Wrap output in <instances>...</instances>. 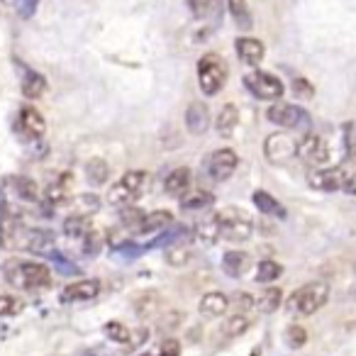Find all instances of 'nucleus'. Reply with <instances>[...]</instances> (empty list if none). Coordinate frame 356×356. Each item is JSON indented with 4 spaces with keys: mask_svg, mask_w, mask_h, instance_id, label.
I'll use <instances>...</instances> for the list:
<instances>
[{
    "mask_svg": "<svg viewBox=\"0 0 356 356\" xmlns=\"http://www.w3.org/2000/svg\"><path fill=\"white\" fill-rule=\"evenodd\" d=\"M3 278L17 291H44L51 286V271L40 261H20L13 259L3 266Z\"/></svg>",
    "mask_w": 356,
    "mask_h": 356,
    "instance_id": "f257e3e1",
    "label": "nucleus"
},
{
    "mask_svg": "<svg viewBox=\"0 0 356 356\" xmlns=\"http://www.w3.org/2000/svg\"><path fill=\"white\" fill-rule=\"evenodd\" d=\"M327 300H330V286L325 281H312L291 293V298L286 300V310L293 317H307L325 307Z\"/></svg>",
    "mask_w": 356,
    "mask_h": 356,
    "instance_id": "f03ea898",
    "label": "nucleus"
},
{
    "mask_svg": "<svg viewBox=\"0 0 356 356\" xmlns=\"http://www.w3.org/2000/svg\"><path fill=\"white\" fill-rule=\"evenodd\" d=\"M198 83L205 95H218L227 83V61L220 54H205L198 61Z\"/></svg>",
    "mask_w": 356,
    "mask_h": 356,
    "instance_id": "7ed1b4c3",
    "label": "nucleus"
},
{
    "mask_svg": "<svg viewBox=\"0 0 356 356\" xmlns=\"http://www.w3.org/2000/svg\"><path fill=\"white\" fill-rule=\"evenodd\" d=\"M220 218V237L227 242H247L252 237V218L239 208H225L218 213Z\"/></svg>",
    "mask_w": 356,
    "mask_h": 356,
    "instance_id": "20e7f679",
    "label": "nucleus"
},
{
    "mask_svg": "<svg viewBox=\"0 0 356 356\" xmlns=\"http://www.w3.org/2000/svg\"><path fill=\"white\" fill-rule=\"evenodd\" d=\"M147 186V173L144 171H127L118 184L110 188L108 193V203L118 205V208H124V205H132L134 200L139 198V193Z\"/></svg>",
    "mask_w": 356,
    "mask_h": 356,
    "instance_id": "39448f33",
    "label": "nucleus"
},
{
    "mask_svg": "<svg viewBox=\"0 0 356 356\" xmlns=\"http://www.w3.org/2000/svg\"><path fill=\"white\" fill-rule=\"evenodd\" d=\"M266 118L268 122L278 124V127H286V129H300L310 124V115L305 113L302 108L291 103H276L266 110Z\"/></svg>",
    "mask_w": 356,
    "mask_h": 356,
    "instance_id": "423d86ee",
    "label": "nucleus"
},
{
    "mask_svg": "<svg viewBox=\"0 0 356 356\" xmlns=\"http://www.w3.org/2000/svg\"><path fill=\"white\" fill-rule=\"evenodd\" d=\"M351 176H354V173H349L344 166L315 168V171L307 173V184L315 191H339V188H346Z\"/></svg>",
    "mask_w": 356,
    "mask_h": 356,
    "instance_id": "0eeeda50",
    "label": "nucleus"
},
{
    "mask_svg": "<svg viewBox=\"0 0 356 356\" xmlns=\"http://www.w3.org/2000/svg\"><path fill=\"white\" fill-rule=\"evenodd\" d=\"M244 86L261 100H278L283 95V83L273 74H266V71H252V74H247Z\"/></svg>",
    "mask_w": 356,
    "mask_h": 356,
    "instance_id": "6e6552de",
    "label": "nucleus"
},
{
    "mask_svg": "<svg viewBox=\"0 0 356 356\" xmlns=\"http://www.w3.org/2000/svg\"><path fill=\"white\" fill-rule=\"evenodd\" d=\"M15 129L25 142H37V139L44 137L47 132V122L42 118V113L32 105H25L17 115V122H15Z\"/></svg>",
    "mask_w": 356,
    "mask_h": 356,
    "instance_id": "1a4fd4ad",
    "label": "nucleus"
},
{
    "mask_svg": "<svg viewBox=\"0 0 356 356\" xmlns=\"http://www.w3.org/2000/svg\"><path fill=\"white\" fill-rule=\"evenodd\" d=\"M237 163H239V159L232 149H218V152L210 154L208 161H205V171H208V176L213 178V181L222 184V181H227V178L237 171Z\"/></svg>",
    "mask_w": 356,
    "mask_h": 356,
    "instance_id": "9d476101",
    "label": "nucleus"
},
{
    "mask_svg": "<svg viewBox=\"0 0 356 356\" xmlns=\"http://www.w3.org/2000/svg\"><path fill=\"white\" fill-rule=\"evenodd\" d=\"M298 152V142L286 132H276L271 137H266L264 144V154L271 163H286L288 159H293Z\"/></svg>",
    "mask_w": 356,
    "mask_h": 356,
    "instance_id": "9b49d317",
    "label": "nucleus"
},
{
    "mask_svg": "<svg viewBox=\"0 0 356 356\" xmlns=\"http://www.w3.org/2000/svg\"><path fill=\"white\" fill-rule=\"evenodd\" d=\"M296 156H300L307 166H322V163L330 159V147L320 134H305V137L298 142Z\"/></svg>",
    "mask_w": 356,
    "mask_h": 356,
    "instance_id": "f8f14e48",
    "label": "nucleus"
},
{
    "mask_svg": "<svg viewBox=\"0 0 356 356\" xmlns=\"http://www.w3.org/2000/svg\"><path fill=\"white\" fill-rule=\"evenodd\" d=\"M17 247L27 249V252L32 254H42V257H47V254L54 249V232H49V229H20V234H17Z\"/></svg>",
    "mask_w": 356,
    "mask_h": 356,
    "instance_id": "ddd939ff",
    "label": "nucleus"
},
{
    "mask_svg": "<svg viewBox=\"0 0 356 356\" xmlns=\"http://www.w3.org/2000/svg\"><path fill=\"white\" fill-rule=\"evenodd\" d=\"M98 293H100V281H95V278H83V281H76L64 288L61 302H86V300L98 298Z\"/></svg>",
    "mask_w": 356,
    "mask_h": 356,
    "instance_id": "4468645a",
    "label": "nucleus"
},
{
    "mask_svg": "<svg viewBox=\"0 0 356 356\" xmlns=\"http://www.w3.org/2000/svg\"><path fill=\"white\" fill-rule=\"evenodd\" d=\"M17 71H20V88H22V95L30 100H37L44 95L47 90V79L42 74H37L35 69H27L25 64L17 61Z\"/></svg>",
    "mask_w": 356,
    "mask_h": 356,
    "instance_id": "2eb2a0df",
    "label": "nucleus"
},
{
    "mask_svg": "<svg viewBox=\"0 0 356 356\" xmlns=\"http://www.w3.org/2000/svg\"><path fill=\"white\" fill-rule=\"evenodd\" d=\"M191 181H193L191 168H186V166L173 168V171L166 176V181H163V191H166L171 198H184L191 188Z\"/></svg>",
    "mask_w": 356,
    "mask_h": 356,
    "instance_id": "dca6fc26",
    "label": "nucleus"
},
{
    "mask_svg": "<svg viewBox=\"0 0 356 356\" xmlns=\"http://www.w3.org/2000/svg\"><path fill=\"white\" fill-rule=\"evenodd\" d=\"M186 127L191 134H205L210 127V110L205 103H191L186 110Z\"/></svg>",
    "mask_w": 356,
    "mask_h": 356,
    "instance_id": "f3484780",
    "label": "nucleus"
},
{
    "mask_svg": "<svg viewBox=\"0 0 356 356\" xmlns=\"http://www.w3.org/2000/svg\"><path fill=\"white\" fill-rule=\"evenodd\" d=\"M234 49H237L239 59L249 66H257L259 61L264 59V54H266V47L259 40H252V37H239V40L234 42Z\"/></svg>",
    "mask_w": 356,
    "mask_h": 356,
    "instance_id": "a211bd4d",
    "label": "nucleus"
},
{
    "mask_svg": "<svg viewBox=\"0 0 356 356\" xmlns=\"http://www.w3.org/2000/svg\"><path fill=\"white\" fill-rule=\"evenodd\" d=\"M227 307H229V298L225 296V293L213 291L200 298L198 310H200V315H205V317H220L222 312H227Z\"/></svg>",
    "mask_w": 356,
    "mask_h": 356,
    "instance_id": "6ab92c4d",
    "label": "nucleus"
},
{
    "mask_svg": "<svg viewBox=\"0 0 356 356\" xmlns=\"http://www.w3.org/2000/svg\"><path fill=\"white\" fill-rule=\"evenodd\" d=\"M249 266H252V259L244 252H227L222 257V271L229 278H242L249 271Z\"/></svg>",
    "mask_w": 356,
    "mask_h": 356,
    "instance_id": "aec40b11",
    "label": "nucleus"
},
{
    "mask_svg": "<svg viewBox=\"0 0 356 356\" xmlns=\"http://www.w3.org/2000/svg\"><path fill=\"white\" fill-rule=\"evenodd\" d=\"M8 186H10L13 193H15L20 200H25V203H37V200H40V188H37V184L32 181V178L15 176L8 181Z\"/></svg>",
    "mask_w": 356,
    "mask_h": 356,
    "instance_id": "412c9836",
    "label": "nucleus"
},
{
    "mask_svg": "<svg viewBox=\"0 0 356 356\" xmlns=\"http://www.w3.org/2000/svg\"><path fill=\"white\" fill-rule=\"evenodd\" d=\"M252 200H254V205L261 210V215H271V218L286 220V208H283L271 193H266V191H254Z\"/></svg>",
    "mask_w": 356,
    "mask_h": 356,
    "instance_id": "4be33fe9",
    "label": "nucleus"
},
{
    "mask_svg": "<svg viewBox=\"0 0 356 356\" xmlns=\"http://www.w3.org/2000/svg\"><path fill=\"white\" fill-rule=\"evenodd\" d=\"M237 124H239V110H237V105H225L222 110H220V115H218V122H215V127H218V132H220V137H232L234 134V129H237Z\"/></svg>",
    "mask_w": 356,
    "mask_h": 356,
    "instance_id": "5701e85b",
    "label": "nucleus"
},
{
    "mask_svg": "<svg viewBox=\"0 0 356 356\" xmlns=\"http://www.w3.org/2000/svg\"><path fill=\"white\" fill-rule=\"evenodd\" d=\"M195 237H198L203 244H215V242H218V239H220V218H218V213L208 215V218H203L198 225H195Z\"/></svg>",
    "mask_w": 356,
    "mask_h": 356,
    "instance_id": "b1692460",
    "label": "nucleus"
},
{
    "mask_svg": "<svg viewBox=\"0 0 356 356\" xmlns=\"http://www.w3.org/2000/svg\"><path fill=\"white\" fill-rule=\"evenodd\" d=\"M171 222H173V215L168 213V210H156V213L144 215V220H142V225L137 227V232H139V234L159 232V229L168 227Z\"/></svg>",
    "mask_w": 356,
    "mask_h": 356,
    "instance_id": "393cba45",
    "label": "nucleus"
},
{
    "mask_svg": "<svg viewBox=\"0 0 356 356\" xmlns=\"http://www.w3.org/2000/svg\"><path fill=\"white\" fill-rule=\"evenodd\" d=\"M90 232V220L88 215H71L64 220V234L71 239H83Z\"/></svg>",
    "mask_w": 356,
    "mask_h": 356,
    "instance_id": "a878e982",
    "label": "nucleus"
},
{
    "mask_svg": "<svg viewBox=\"0 0 356 356\" xmlns=\"http://www.w3.org/2000/svg\"><path fill=\"white\" fill-rule=\"evenodd\" d=\"M110 176V166L105 163V159H90L86 163V178L90 186H103Z\"/></svg>",
    "mask_w": 356,
    "mask_h": 356,
    "instance_id": "bb28decb",
    "label": "nucleus"
},
{
    "mask_svg": "<svg viewBox=\"0 0 356 356\" xmlns=\"http://www.w3.org/2000/svg\"><path fill=\"white\" fill-rule=\"evenodd\" d=\"M213 203H215V195L208 193V191H195V193L181 198V208L184 210H208L213 208Z\"/></svg>",
    "mask_w": 356,
    "mask_h": 356,
    "instance_id": "cd10ccee",
    "label": "nucleus"
},
{
    "mask_svg": "<svg viewBox=\"0 0 356 356\" xmlns=\"http://www.w3.org/2000/svg\"><path fill=\"white\" fill-rule=\"evenodd\" d=\"M281 300H283L281 288H266V291L259 296L257 307H259V312H264V315H271V312H276L278 307H281Z\"/></svg>",
    "mask_w": 356,
    "mask_h": 356,
    "instance_id": "c85d7f7f",
    "label": "nucleus"
},
{
    "mask_svg": "<svg viewBox=\"0 0 356 356\" xmlns=\"http://www.w3.org/2000/svg\"><path fill=\"white\" fill-rule=\"evenodd\" d=\"M186 237V227H181V225H173V227H168L166 232L161 229V234H159L156 239H152V242L147 244V252L149 249H161V247H171V244H176L178 239Z\"/></svg>",
    "mask_w": 356,
    "mask_h": 356,
    "instance_id": "c756f323",
    "label": "nucleus"
},
{
    "mask_svg": "<svg viewBox=\"0 0 356 356\" xmlns=\"http://www.w3.org/2000/svg\"><path fill=\"white\" fill-rule=\"evenodd\" d=\"M229 13H232L234 22H237L242 30H252V13L247 8V0H227Z\"/></svg>",
    "mask_w": 356,
    "mask_h": 356,
    "instance_id": "7c9ffc66",
    "label": "nucleus"
},
{
    "mask_svg": "<svg viewBox=\"0 0 356 356\" xmlns=\"http://www.w3.org/2000/svg\"><path fill=\"white\" fill-rule=\"evenodd\" d=\"M144 252H147V247H139V244H132V242H122V244H115L113 247V259H118V261H134V259H139Z\"/></svg>",
    "mask_w": 356,
    "mask_h": 356,
    "instance_id": "2f4dec72",
    "label": "nucleus"
},
{
    "mask_svg": "<svg viewBox=\"0 0 356 356\" xmlns=\"http://www.w3.org/2000/svg\"><path fill=\"white\" fill-rule=\"evenodd\" d=\"M281 273H283L281 264L266 259V261H261L257 266V283H273L276 278H281Z\"/></svg>",
    "mask_w": 356,
    "mask_h": 356,
    "instance_id": "473e14b6",
    "label": "nucleus"
},
{
    "mask_svg": "<svg viewBox=\"0 0 356 356\" xmlns=\"http://www.w3.org/2000/svg\"><path fill=\"white\" fill-rule=\"evenodd\" d=\"M249 325H252V317H249L247 312H237V315L229 317L227 325H225V337H239V334H244V332L249 330Z\"/></svg>",
    "mask_w": 356,
    "mask_h": 356,
    "instance_id": "72a5a7b5",
    "label": "nucleus"
},
{
    "mask_svg": "<svg viewBox=\"0 0 356 356\" xmlns=\"http://www.w3.org/2000/svg\"><path fill=\"white\" fill-rule=\"evenodd\" d=\"M186 239V237H184ZM184 239H178L176 244H171L166 252V261L171 264V266H184V264L191 261V249L184 247Z\"/></svg>",
    "mask_w": 356,
    "mask_h": 356,
    "instance_id": "f704fd0d",
    "label": "nucleus"
},
{
    "mask_svg": "<svg viewBox=\"0 0 356 356\" xmlns=\"http://www.w3.org/2000/svg\"><path fill=\"white\" fill-rule=\"evenodd\" d=\"M47 259H49V261L54 264L56 271H59L61 276H76V273H81V268L76 266L74 261H69V259H66L64 254L56 252V249H51V252L47 254Z\"/></svg>",
    "mask_w": 356,
    "mask_h": 356,
    "instance_id": "c9c22d12",
    "label": "nucleus"
},
{
    "mask_svg": "<svg viewBox=\"0 0 356 356\" xmlns=\"http://www.w3.org/2000/svg\"><path fill=\"white\" fill-rule=\"evenodd\" d=\"M69 186H71V178L64 176L61 181H56L54 186H49V191H47V200L54 205L59 203H66L69 200Z\"/></svg>",
    "mask_w": 356,
    "mask_h": 356,
    "instance_id": "e433bc0d",
    "label": "nucleus"
},
{
    "mask_svg": "<svg viewBox=\"0 0 356 356\" xmlns=\"http://www.w3.org/2000/svg\"><path fill=\"white\" fill-rule=\"evenodd\" d=\"M218 3L220 0H188L191 15H193L195 20H205V17H210L218 10Z\"/></svg>",
    "mask_w": 356,
    "mask_h": 356,
    "instance_id": "4c0bfd02",
    "label": "nucleus"
},
{
    "mask_svg": "<svg viewBox=\"0 0 356 356\" xmlns=\"http://www.w3.org/2000/svg\"><path fill=\"white\" fill-rule=\"evenodd\" d=\"M286 344L291 346V349H300V346L307 344V330L300 325H291L286 330Z\"/></svg>",
    "mask_w": 356,
    "mask_h": 356,
    "instance_id": "58836bf2",
    "label": "nucleus"
},
{
    "mask_svg": "<svg viewBox=\"0 0 356 356\" xmlns=\"http://www.w3.org/2000/svg\"><path fill=\"white\" fill-rule=\"evenodd\" d=\"M105 334H108V339L120 341V344H127V341L132 339V334H129V330L122 322H108V325H105Z\"/></svg>",
    "mask_w": 356,
    "mask_h": 356,
    "instance_id": "ea45409f",
    "label": "nucleus"
},
{
    "mask_svg": "<svg viewBox=\"0 0 356 356\" xmlns=\"http://www.w3.org/2000/svg\"><path fill=\"white\" fill-rule=\"evenodd\" d=\"M156 307H159V298L154 296V293H144V296L139 298L137 302H134V310H137L139 317L152 315V312L156 310Z\"/></svg>",
    "mask_w": 356,
    "mask_h": 356,
    "instance_id": "a19ab883",
    "label": "nucleus"
},
{
    "mask_svg": "<svg viewBox=\"0 0 356 356\" xmlns=\"http://www.w3.org/2000/svg\"><path fill=\"white\" fill-rule=\"evenodd\" d=\"M22 312V300L15 296H0V317H13Z\"/></svg>",
    "mask_w": 356,
    "mask_h": 356,
    "instance_id": "79ce46f5",
    "label": "nucleus"
},
{
    "mask_svg": "<svg viewBox=\"0 0 356 356\" xmlns=\"http://www.w3.org/2000/svg\"><path fill=\"white\" fill-rule=\"evenodd\" d=\"M344 147H346V156L351 161H356V120L344 124Z\"/></svg>",
    "mask_w": 356,
    "mask_h": 356,
    "instance_id": "37998d69",
    "label": "nucleus"
},
{
    "mask_svg": "<svg viewBox=\"0 0 356 356\" xmlns=\"http://www.w3.org/2000/svg\"><path fill=\"white\" fill-rule=\"evenodd\" d=\"M142 220H144V213H142V210L124 205V210H122V225H124V227H132L134 232H137V227L142 225Z\"/></svg>",
    "mask_w": 356,
    "mask_h": 356,
    "instance_id": "c03bdc74",
    "label": "nucleus"
},
{
    "mask_svg": "<svg viewBox=\"0 0 356 356\" xmlns=\"http://www.w3.org/2000/svg\"><path fill=\"white\" fill-rule=\"evenodd\" d=\"M37 6H40V0H15V10H17V15L20 17H32L37 13Z\"/></svg>",
    "mask_w": 356,
    "mask_h": 356,
    "instance_id": "a18cd8bd",
    "label": "nucleus"
},
{
    "mask_svg": "<svg viewBox=\"0 0 356 356\" xmlns=\"http://www.w3.org/2000/svg\"><path fill=\"white\" fill-rule=\"evenodd\" d=\"M100 244H103V239H100V234L90 229V232L83 237V252L88 254V257H93V254H98Z\"/></svg>",
    "mask_w": 356,
    "mask_h": 356,
    "instance_id": "49530a36",
    "label": "nucleus"
},
{
    "mask_svg": "<svg viewBox=\"0 0 356 356\" xmlns=\"http://www.w3.org/2000/svg\"><path fill=\"white\" fill-rule=\"evenodd\" d=\"M79 205H81L79 215H90V213H95V210L100 208V203H98V198H95V195H81Z\"/></svg>",
    "mask_w": 356,
    "mask_h": 356,
    "instance_id": "de8ad7c7",
    "label": "nucleus"
},
{
    "mask_svg": "<svg viewBox=\"0 0 356 356\" xmlns=\"http://www.w3.org/2000/svg\"><path fill=\"white\" fill-rule=\"evenodd\" d=\"M293 93H296L298 98H312V93H315V90H312V86L307 83L305 79H296V81H293Z\"/></svg>",
    "mask_w": 356,
    "mask_h": 356,
    "instance_id": "09e8293b",
    "label": "nucleus"
},
{
    "mask_svg": "<svg viewBox=\"0 0 356 356\" xmlns=\"http://www.w3.org/2000/svg\"><path fill=\"white\" fill-rule=\"evenodd\" d=\"M159 356H181V344L178 339H166L161 344V354Z\"/></svg>",
    "mask_w": 356,
    "mask_h": 356,
    "instance_id": "8fccbe9b",
    "label": "nucleus"
},
{
    "mask_svg": "<svg viewBox=\"0 0 356 356\" xmlns=\"http://www.w3.org/2000/svg\"><path fill=\"white\" fill-rule=\"evenodd\" d=\"M234 305H237V312H249V307H252V298H249L247 293H239V296L234 298Z\"/></svg>",
    "mask_w": 356,
    "mask_h": 356,
    "instance_id": "3c124183",
    "label": "nucleus"
},
{
    "mask_svg": "<svg viewBox=\"0 0 356 356\" xmlns=\"http://www.w3.org/2000/svg\"><path fill=\"white\" fill-rule=\"evenodd\" d=\"M81 356H98V354H95V351H83Z\"/></svg>",
    "mask_w": 356,
    "mask_h": 356,
    "instance_id": "603ef678",
    "label": "nucleus"
},
{
    "mask_svg": "<svg viewBox=\"0 0 356 356\" xmlns=\"http://www.w3.org/2000/svg\"><path fill=\"white\" fill-rule=\"evenodd\" d=\"M3 3H6V6H10V8L15 6V0H3Z\"/></svg>",
    "mask_w": 356,
    "mask_h": 356,
    "instance_id": "864d4df0",
    "label": "nucleus"
}]
</instances>
